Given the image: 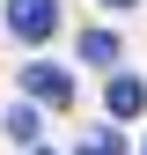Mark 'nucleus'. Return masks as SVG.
<instances>
[{
  "instance_id": "nucleus-1",
  "label": "nucleus",
  "mask_w": 147,
  "mask_h": 155,
  "mask_svg": "<svg viewBox=\"0 0 147 155\" xmlns=\"http://www.w3.org/2000/svg\"><path fill=\"white\" fill-rule=\"evenodd\" d=\"M22 89L37 96V104H74V81H66V67H52V59L22 67Z\"/></svg>"
},
{
  "instance_id": "nucleus-2",
  "label": "nucleus",
  "mask_w": 147,
  "mask_h": 155,
  "mask_svg": "<svg viewBox=\"0 0 147 155\" xmlns=\"http://www.w3.org/2000/svg\"><path fill=\"white\" fill-rule=\"evenodd\" d=\"M15 8V30L30 37V45H44L52 30H59V8H52V0H8Z\"/></svg>"
},
{
  "instance_id": "nucleus-3",
  "label": "nucleus",
  "mask_w": 147,
  "mask_h": 155,
  "mask_svg": "<svg viewBox=\"0 0 147 155\" xmlns=\"http://www.w3.org/2000/svg\"><path fill=\"white\" fill-rule=\"evenodd\" d=\"M140 104H147V89L133 81V74H118V81H110V111H118V118H133Z\"/></svg>"
},
{
  "instance_id": "nucleus-4",
  "label": "nucleus",
  "mask_w": 147,
  "mask_h": 155,
  "mask_svg": "<svg viewBox=\"0 0 147 155\" xmlns=\"http://www.w3.org/2000/svg\"><path fill=\"white\" fill-rule=\"evenodd\" d=\"M81 59L110 67V59H118V37H110V30H88V37H81Z\"/></svg>"
},
{
  "instance_id": "nucleus-5",
  "label": "nucleus",
  "mask_w": 147,
  "mask_h": 155,
  "mask_svg": "<svg viewBox=\"0 0 147 155\" xmlns=\"http://www.w3.org/2000/svg\"><path fill=\"white\" fill-rule=\"evenodd\" d=\"M8 133L30 148V140H37V111H30V104H15V111H8Z\"/></svg>"
},
{
  "instance_id": "nucleus-6",
  "label": "nucleus",
  "mask_w": 147,
  "mask_h": 155,
  "mask_svg": "<svg viewBox=\"0 0 147 155\" xmlns=\"http://www.w3.org/2000/svg\"><path fill=\"white\" fill-rule=\"evenodd\" d=\"M81 155H125V140H118V133H88Z\"/></svg>"
},
{
  "instance_id": "nucleus-7",
  "label": "nucleus",
  "mask_w": 147,
  "mask_h": 155,
  "mask_svg": "<svg viewBox=\"0 0 147 155\" xmlns=\"http://www.w3.org/2000/svg\"><path fill=\"white\" fill-rule=\"evenodd\" d=\"M110 8H133V0H110Z\"/></svg>"
}]
</instances>
